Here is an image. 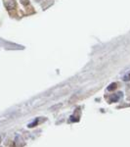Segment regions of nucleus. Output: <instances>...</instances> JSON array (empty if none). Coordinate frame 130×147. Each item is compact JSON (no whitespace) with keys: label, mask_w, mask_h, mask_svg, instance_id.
<instances>
[{"label":"nucleus","mask_w":130,"mask_h":147,"mask_svg":"<svg viewBox=\"0 0 130 147\" xmlns=\"http://www.w3.org/2000/svg\"><path fill=\"white\" fill-rule=\"evenodd\" d=\"M3 4L8 11L14 10L16 8V1L15 0H3Z\"/></svg>","instance_id":"f257e3e1"},{"label":"nucleus","mask_w":130,"mask_h":147,"mask_svg":"<svg viewBox=\"0 0 130 147\" xmlns=\"http://www.w3.org/2000/svg\"><path fill=\"white\" fill-rule=\"evenodd\" d=\"M121 95H122L121 92H119V93H117V94H113V95L111 96V98H110V100H109V102H110V103H115V102H117L120 99Z\"/></svg>","instance_id":"f03ea898"},{"label":"nucleus","mask_w":130,"mask_h":147,"mask_svg":"<svg viewBox=\"0 0 130 147\" xmlns=\"http://www.w3.org/2000/svg\"><path fill=\"white\" fill-rule=\"evenodd\" d=\"M38 122H39V118H37V119H36V120H34L32 123L28 124V125H27V127H36V125H38Z\"/></svg>","instance_id":"7ed1b4c3"},{"label":"nucleus","mask_w":130,"mask_h":147,"mask_svg":"<svg viewBox=\"0 0 130 147\" xmlns=\"http://www.w3.org/2000/svg\"><path fill=\"white\" fill-rule=\"evenodd\" d=\"M117 84H115V82H113V84H111L110 85H109V86H108V90L109 91H113V90H115V88H117Z\"/></svg>","instance_id":"20e7f679"},{"label":"nucleus","mask_w":130,"mask_h":147,"mask_svg":"<svg viewBox=\"0 0 130 147\" xmlns=\"http://www.w3.org/2000/svg\"><path fill=\"white\" fill-rule=\"evenodd\" d=\"M20 2H21V4H22V5L25 6V7L29 5V1H28V0H20Z\"/></svg>","instance_id":"39448f33"},{"label":"nucleus","mask_w":130,"mask_h":147,"mask_svg":"<svg viewBox=\"0 0 130 147\" xmlns=\"http://www.w3.org/2000/svg\"><path fill=\"white\" fill-rule=\"evenodd\" d=\"M130 80V74L124 77V80H125V82H127V80Z\"/></svg>","instance_id":"423d86ee"},{"label":"nucleus","mask_w":130,"mask_h":147,"mask_svg":"<svg viewBox=\"0 0 130 147\" xmlns=\"http://www.w3.org/2000/svg\"><path fill=\"white\" fill-rule=\"evenodd\" d=\"M0 142H1V136H0Z\"/></svg>","instance_id":"0eeeda50"}]
</instances>
